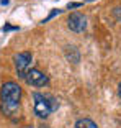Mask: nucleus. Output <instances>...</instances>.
I'll use <instances>...</instances> for the list:
<instances>
[{
    "mask_svg": "<svg viewBox=\"0 0 121 128\" xmlns=\"http://www.w3.org/2000/svg\"><path fill=\"white\" fill-rule=\"evenodd\" d=\"M67 26L70 28L72 31H75V33H80V31H83L85 28H87V18L82 15V13H70V16H69L67 20Z\"/></svg>",
    "mask_w": 121,
    "mask_h": 128,
    "instance_id": "5",
    "label": "nucleus"
},
{
    "mask_svg": "<svg viewBox=\"0 0 121 128\" xmlns=\"http://www.w3.org/2000/svg\"><path fill=\"white\" fill-rule=\"evenodd\" d=\"M118 94H120V98H121V82H120V86H118Z\"/></svg>",
    "mask_w": 121,
    "mask_h": 128,
    "instance_id": "11",
    "label": "nucleus"
},
{
    "mask_svg": "<svg viewBox=\"0 0 121 128\" xmlns=\"http://www.w3.org/2000/svg\"><path fill=\"white\" fill-rule=\"evenodd\" d=\"M25 80L33 87H43V86H46V84L49 82L48 76H46L44 72H41L39 69H30V71L26 72V76H25Z\"/></svg>",
    "mask_w": 121,
    "mask_h": 128,
    "instance_id": "4",
    "label": "nucleus"
},
{
    "mask_svg": "<svg viewBox=\"0 0 121 128\" xmlns=\"http://www.w3.org/2000/svg\"><path fill=\"white\" fill-rule=\"evenodd\" d=\"M75 128H98V126L90 118H80V120L75 122Z\"/></svg>",
    "mask_w": 121,
    "mask_h": 128,
    "instance_id": "6",
    "label": "nucleus"
},
{
    "mask_svg": "<svg viewBox=\"0 0 121 128\" xmlns=\"http://www.w3.org/2000/svg\"><path fill=\"white\" fill-rule=\"evenodd\" d=\"M0 97H2V104H3V108L7 110H15L20 105V97H21V87L18 86L13 80H8L2 86V90H0Z\"/></svg>",
    "mask_w": 121,
    "mask_h": 128,
    "instance_id": "1",
    "label": "nucleus"
},
{
    "mask_svg": "<svg viewBox=\"0 0 121 128\" xmlns=\"http://www.w3.org/2000/svg\"><path fill=\"white\" fill-rule=\"evenodd\" d=\"M80 5H82L80 2H75V4H69V5H67V8H75V7H80Z\"/></svg>",
    "mask_w": 121,
    "mask_h": 128,
    "instance_id": "9",
    "label": "nucleus"
},
{
    "mask_svg": "<svg viewBox=\"0 0 121 128\" xmlns=\"http://www.w3.org/2000/svg\"><path fill=\"white\" fill-rule=\"evenodd\" d=\"M0 4H2V5H7V4H8V0H0Z\"/></svg>",
    "mask_w": 121,
    "mask_h": 128,
    "instance_id": "12",
    "label": "nucleus"
},
{
    "mask_svg": "<svg viewBox=\"0 0 121 128\" xmlns=\"http://www.w3.org/2000/svg\"><path fill=\"white\" fill-rule=\"evenodd\" d=\"M57 13H59V10H53V12H51V13H49V15H48V18H44V20H43V23H46V22H49V20L53 18V16H56Z\"/></svg>",
    "mask_w": 121,
    "mask_h": 128,
    "instance_id": "8",
    "label": "nucleus"
},
{
    "mask_svg": "<svg viewBox=\"0 0 121 128\" xmlns=\"http://www.w3.org/2000/svg\"><path fill=\"white\" fill-rule=\"evenodd\" d=\"M33 98H34V113L41 118H46L54 108H57V104L54 102V98L46 97L39 92H34Z\"/></svg>",
    "mask_w": 121,
    "mask_h": 128,
    "instance_id": "2",
    "label": "nucleus"
},
{
    "mask_svg": "<svg viewBox=\"0 0 121 128\" xmlns=\"http://www.w3.org/2000/svg\"><path fill=\"white\" fill-rule=\"evenodd\" d=\"M113 16L118 20V22H121V5H120V7H116V8L113 10Z\"/></svg>",
    "mask_w": 121,
    "mask_h": 128,
    "instance_id": "7",
    "label": "nucleus"
},
{
    "mask_svg": "<svg viewBox=\"0 0 121 128\" xmlns=\"http://www.w3.org/2000/svg\"><path fill=\"white\" fill-rule=\"evenodd\" d=\"M31 61H33V56H31V53H28V51L18 53L15 56V68H16V72H18L20 77L25 79V76H26V72H28V68H30Z\"/></svg>",
    "mask_w": 121,
    "mask_h": 128,
    "instance_id": "3",
    "label": "nucleus"
},
{
    "mask_svg": "<svg viewBox=\"0 0 121 128\" xmlns=\"http://www.w3.org/2000/svg\"><path fill=\"white\" fill-rule=\"evenodd\" d=\"M3 30L5 31H8V30H18L16 26H10V25H7V26H3Z\"/></svg>",
    "mask_w": 121,
    "mask_h": 128,
    "instance_id": "10",
    "label": "nucleus"
},
{
    "mask_svg": "<svg viewBox=\"0 0 121 128\" xmlns=\"http://www.w3.org/2000/svg\"><path fill=\"white\" fill-rule=\"evenodd\" d=\"M87 2H92V0H87Z\"/></svg>",
    "mask_w": 121,
    "mask_h": 128,
    "instance_id": "13",
    "label": "nucleus"
}]
</instances>
